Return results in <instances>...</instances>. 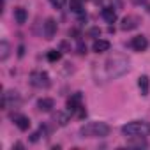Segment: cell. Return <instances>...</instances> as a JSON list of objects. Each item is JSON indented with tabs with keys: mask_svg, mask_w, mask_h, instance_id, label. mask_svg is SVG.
I'll return each instance as SVG.
<instances>
[{
	"mask_svg": "<svg viewBox=\"0 0 150 150\" xmlns=\"http://www.w3.org/2000/svg\"><path fill=\"white\" fill-rule=\"evenodd\" d=\"M138 87L141 90V96H148V92H150V78L146 74H143V76L138 78Z\"/></svg>",
	"mask_w": 150,
	"mask_h": 150,
	"instance_id": "cell-12",
	"label": "cell"
},
{
	"mask_svg": "<svg viewBox=\"0 0 150 150\" xmlns=\"http://www.w3.org/2000/svg\"><path fill=\"white\" fill-rule=\"evenodd\" d=\"M80 108H81V94L76 92V94H72V96L67 99V111L72 115V113H76Z\"/></svg>",
	"mask_w": 150,
	"mask_h": 150,
	"instance_id": "cell-6",
	"label": "cell"
},
{
	"mask_svg": "<svg viewBox=\"0 0 150 150\" xmlns=\"http://www.w3.org/2000/svg\"><path fill=\"white\" fill-rule=\"evenodd\" d=\"M78 50H80V53H87V46H85L83 42H80V44H78Z\"/></svg>",
	"mask_w": 150,
	"mask_h": 150,
	"instance_id": "cell-21",
	"label": "cell"
},
{
	"mask_svg": "<svg viewBox=\"0 0 150 150\" xmlns=\"http://www.w3.org/2000/svg\"><path fill=\"white\" fill-rule=\"evenodd\" d=\"M53 120L58 125H67V122H69V111H57L53 115Z\"/></svg>",
	"mask_w": 150,
	"mask_h": 150,
	"instance_id": "cell-15",
	"label": "cell"
},
{
	"mask_svg": "<svg viewBox=\"0 0 150 150\" xmlns=\"http://www.w3.org/2000/svg\"><path fill=\"white\" fill-rule=\"evenodd\" d=\"M90 34H92V35H97V34H101V30H97V28H94V30H90Z\"/></svg>",
	"mask_w": 150,
	"mask_h": 150,
	"instance_id": "cell-23",
	"label": "cell"
},
{
	"mask_svg": "<svg viewBox=\"0 0 150 150\" xmlns=\"http://www.w3.org/2000/svg\"><path fill=\"white\" fill-rule=\"evenodd\" d=\"M110 41H106V39H96L94 41V44H92V50L96 51V53H104V51H108L110 50Z\"/></svg>",
	"mask_w": 150,
	"mask_h": 150,
	"instance_id": "cell-9",
	"label": "cell"
},
{
	"mask_svg": "<svg viewBox=\"0 0 150 150\" xmlns=\"http://www.w3.org/2000/svg\"><path fill=\"white\" fill-rule=\"evenodd\" d=\"M27 18H28L27 9H23V7H16V9H14V20H16L18 25H23V23L27 21Z\"/></svg>",
	"mask_w": 150,
	"mask_h": 150,
	"instance_id": "cell-14",
	"label": "cell"
},
{
	"mask_svg": "<svg viewBox=\"0 0 150 150\" xmlns=\"http://www.w3.org/2000/svg\"><path fill=\"white\" fill-rule=\"evenodd\" d=\"M104 69H106L108 78H118V76H122V74H125L129 71V60H127V57H124L120 53L111 55L104 62Z\"/></svg>",
	"mask_w": 150,
	"mask_h": 150,
	"instance_id": "cell-1",
	"label": "cell"
},
{
	"mask_svg": "<svg viewBox=\"0 0 150 150\" xmlns=\"http://www.w3.org/2000/svg\"><path fill=\"white\" fill-rule=\"evenodd\" d=\"M81 2H83V0H71V2H69V9H71L72 13H76V14H81V13H83Z\"/></svg>",
	"mask_w": 150,
	"mask_h": 150,
	"instance_id": "cell-16",
	"label": "cell"
},
{
	"mask_svg": "<svg viewBox=\"0 0 150 150\" xmlns=\"http://www.w3.org/2000/svg\"><path fill=\"white\" fill-rule=\"evenodd\" d=\"M65 2H67V0H50V4H51L53 7H57V9L64 7V6H65Z\"/></svg>",
	"mask_w": 150,
	"mask_h": 150,
	"instance_id": "cell-20",
	"label": "cell"
},
{
	"mask_svg": "<svg viewBox=\"0 0 150 150\" xmlns=\"http://www.w3.org/2000/svg\"><path fill=\"white\" fill-rule=\"evenodd\" d=\"M110 125L104 122H88L80 129V134L83 138H104L110 134Z\"/></svg>",
	"mask_w": 150,
	"mask_h": 150,
	"instance_id": "cell-2",
	"label": "cell"
},
{
	"mask_svg": "<svg viewBox=\"0 0 150 150\" xmlns=\"http://www.w3.org/2000/svg\"><path fill=\"white\" fill-rule=\"evenodd\" d=\"M13 120H14V124L18 125L20 131H28V127H30V120H28V117H25V115H14Z\"/></svg>",
	"mask_w": 150,
	"mask_h": 150,
	"instance_id": "cell-11",
	"label": "cell"
},
{
	"mask_svg": "<svg viewBox=\"0 0 150 150\" xmlns=\"http://www.w3.org/2000/svg\"><path fill=\"white\" fill-rule=\"evenodd\" d=\"M139 23H141V20H139L138 16H134V14H129V16H125V18L122 20V23H120V28H122V30H125V32H129V30H134V28H138V27H139Z\"/></svg>",
	"mask_w": 150,
	"mask_h": 150,
	"instance_id": "cell-5",
	"label": "cell"
},
{
	"mask_svg": "<svg viewBox=\"0 0 150 150\" xmlns=\"http://www.w3.org/2000/svg\"><path fill=\"white\" fill-rule=\"evenodd\" d=\"M44 134H46V127H44V125H41V127H39V129H37V131H35V132L32 134L30 141H34V143H35V141H37V139H39L41 136H44Z\"/></svg>",
	"mask_w": 150,
	"mask_h": 150,
	"instance_id": "cell-19",
	"label": "cell"
},
{
	"mask_svg": "<svg viewBox=\"0 0 150 150\" xmlns=\"http://www.w3.org/2000/svg\"><path fill=\"white\" fill-rule=\"evenodd\" d=\"M28 81H30V85L35 87V88H48L50 83H51L48 72H44V71H32L30 76H28Z\"/></svg>",
	"mask_w": 150,
	"mask_h": 150,
	"instance_id": "cell-4",
	"label": "cell"
},
{
	"mask_svg": "<svg viewBox=\"0 0 150 150\" xmlns=\"http://www.w3.org/2000/svg\"><path fill=\"white\" fill-rule=\"evenodd\" d=\"M131 48L134 51H145L148 48V39L145 35H136L131 39Z\"/></svg>",
	"mask_w": 150,
	"mask_h": 150,
	"instance_id": "cell-7",
	"label": "cell"
},
{
	"mask_svg": "<svg viewBox=\"0 0 150 150\" xmlns=\"http://www.w3.org/2000/svg\"><path fill=\"white\" fill-rule=\"evenodd\" d=\"M9 51H11V48H9V42L4 39L2 42H0V60H6V58L9 57Z\"/></svg>",
	"mask_w": 150,
	"mask_h": 150,
	"instance_id": "cell-17",
	"label": "cell"
},
{
	"mask_svg": "<svg viewBox=\"0 0 150 150\" xmlns=\"http://www.w3.org/2000/svg\"><path fill=\"white\" fill-rule=\"evenodd\" d=\"M23 50H25L23 46H20V48H18V55H20V57H23Z\"/></svg>",
	"mask_w": 150,
	"mask_h": 150,
	"instance_id": "cell-24",
	"label": "cell"
},
{
	"mask_svg": "<svg viewBox=\"0 0 150 150\" xmlns=\"http://www.w3.org/2000/svg\"><path fill=\"white\" fill-rule=\"evenodd\" d=\"M42 34H44L46 39H53V37H55V34H57V21H55L53 18H48V20H46Z\"/></svg>",
	"mask_w": 150,
	"mask_h": 150,
	"instance_id": "cell-8",
	"label": "cell"
},
{
	"mask_svg": "<svg viewBox=\"0 0 150 150\" xmlns=\"http://www.w3.org/2000/svg\"><path fill=\"white\" fill-rule=\"evenodd\" d=\"M122 134L127 138H136V136H148L150 134V124L143 120H134L129 122L122 127Z\"/></svg>",
	"mask_w": 150,
	"mask_h": 150,
	"instance_id": "cell-3",
	"label": "cell"
},
{
	"mask_svg": "<svg viewBox=\"0 0 150 150\" xmlns=\"http://www.w3.org/2000/svg\"><path fill=\"white\" fill-rule=\"evenodd\" d=\"M101 16H103L108 23H115V21H117V11H115V7H103Z\"/></svg>",
	"mask_w": 150,
	"mask_h": 150,
	"instance_id": "cell-13",
	"label": "cell"
},
{
	"mask_svg": "<svg viewBox=\"0 0 150 150\" xmlns=\"http://www.w3.org/2000/svg\"><path fill=\"white\" fill-rule=\"evenodd\" d=\"M62 58V51L60 50H51V51H48V60L50 62H58Z\"/></svg>",
	"mask_w": 150,
	"mask_h": 150,
	"instance_id": "cell-18",
	"label": "cell"
},
{
	"mask_svg": "<svg viewBox=\"0 0 150 150\" xmlns=\"http://www.w3.org/2000/svg\"><path fill=\"white\" fill-rule=\"evenodd\" d=\"M146 0H132V4H136V6H141V4H145Z\"/></svg>",
	"mask_w": 150,
	"mask_h": 150,
	"instance_id": "cell-22",
	"label": "cell"
},
{
	"mask_svg": "<svg viewBox=\"0 0 150 150\" xmlns=\"http://www.w3.org/2000/svg\"><path fill=\"white\" fill-rule=\"evenodd\" d=\"M53 106H55V101H53V99H50V97H42V99H39V101H37V108H39V111L48 113V111H51V110H53Z\"/></svg>",
	"mask_w": 150,
	"mask_h": 150,
	"instance_id": "cell-10",
	"label": "cell"
}]
</instances>
